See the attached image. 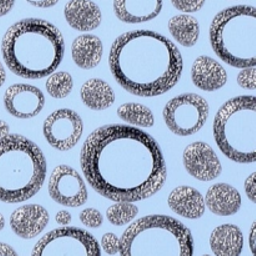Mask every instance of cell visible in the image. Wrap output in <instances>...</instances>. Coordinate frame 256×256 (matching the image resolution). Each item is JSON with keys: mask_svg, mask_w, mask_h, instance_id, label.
<instances>
[{"mask_svg": "<svg viewBox=\"0 0 256 256\" xmlns=\"http://www.w3.org/2000/svg\"><path fill=\"white\" fill-rule=\"evenodd\" d=\"M169 30L176 42L185 48L196 45L200 38V24L194 16L176 15L169 20Z\"/></svg>", "mask_w": 256, "mask_h": 256, "instance_id": "603a6c76", "label": "cell"}, {"mask_svg": "<svg viewBox=\"0 0 256 256\" xmlns=\"http://www.w3.org/2000/svg\"><path fill=\"white\" fill-rule=\"evenodd\" d=\"M32 256H102L99 242L79 228H60L42 238Z\"/></svg>", "mask_w": 256, "mask_h": 256, "instance_id": "9c48e42d", "label": "cell"}, {"mask_svg": "<svg viewBox=\"0 0 256 256\" xmlns=\"http://www.w3.org/2000/svg\"><path fill=\"white\" fill-rule=\"evenodd\" d=\"M214 139L222 154L238 164L256 162V98L238 96L225 102L214 119Z\"/></svg>", "mask_w": 256, "mask_h": 256, "instance_id": "52a82bcc", "label": "cell"}, {"mask_svg": "<svg viewBox=\"0 0 256 256\" xmlns=\"http://www.w3.org/2000/svg\"><path fill=\"white\" fill-rule=\"evenodd\" d=\"M169 206L175 214L189 220H196L204 216V196L196 189L190 186H179L169 195Z\"/></svg>", "mask_w": 256, "mask_h": 256, "instance_id": "ac0fdd59", "label": "cell"}, {"mask_svg": "<svg viewBox=\"0 0 256 256\" xmlns=\"http://www.w3.org/2000/svg\"><path fill=\"white\" fill-rule=\"evenodd\" d=\"M182 162L186 172L200 182H212L222 172V162L216 152L206 142H192L182 154Z\"/></svg>", "mask_w": 256, "mask_h": 256, "instance_id": "4fadbf2b", "label": "cell"}, {"mask_svg": "<svg viewBox=\"0 0 256 256\" xmlns=\"http://www.w3.org/2000/svg\"><path fill=\"white\" fill-rule=\"evenodd\" d=\"M4 106L16 119H32L44 109L45 96L39 88L29 84H15L5 92Z\"/></svg>", "mask_w": 256, "mask_h": 256, "instance_id": "7c38bea8", "label": "cell"}, {"mask_svg": "<svg viewBox=\"0 0 256 256\" xmlns=\"http://www.w3.org/2000/svg\"><path fill=\"white\" fill-rule=\"evenodd\" d=\"M30 5H32V6H36V8H52L54 6V5L58 4V0L56 2H29Z\"/></svg>", "mask_w": 256, "mask_h": 256, "instance_id": "d590c367", "label": "cell"}, {"mask_svg": "<svg viewBox=\"0 0 256 256\" xmlns=\"http://www.w3.org/2000/svg\"><path fill=\"white\" fill-rule=\"evenodd\" d=\"M210 106L198 94H182L170 100L164 108L162 116L166 126L178 136H190L204 128L209 119Z\"/></svg>", "mask_w": 256, "mask_h": 256, "instance_id": "ba28073f", "label": "cell"}, {"mask_svg": "<svg viewBox=\"0 0 256 256\" xmlns=\"http://www.w3.org/2000/svg\"><path fill=\"white\" fill-rule=\"evenodd\" d=\"M49 212L42 205H24L10 216V226L14 234L24 240L36 238L49 224Z\"/></svg>", "mask_w": 256, "mask_h": 256, "instance_id": "5bb4252c", "label": "cell"}, {"mask_svg": "<svg viewBox=\"0 0 256 256\" xmlns=\"http://www.w3.org/2000/svg\"><path fill=\"white\" fill-rule=\"evenodd\" d=\"M118 116L132 128H152L155 124V118L148 106L136 102H128L118 109Z\"/></svg>", "mask_w": 256, "mask_h": 256, "instance_id": "cb8c5ba5", "label": "cell"}, {"mask_svg": "<svg viewBox=\"0 0 256 256\" xmlns=\"http://www.w3.org/2000/svg\"><path fill=\"white\" fill-rule=\"evenodd\" d=\"M9 135H10L9 125H8L5 122H2V120H0V140L5 139V138L9 136Z\"/></svg>", "mask_w": 256, "mask_h": 256, "instance_id": "e575fe53", "label": "cell"}, {"mask_svg": "<svg viewBox=\"0 0 256 256\" xmlns=\"http://www.w3.org/2000/svg\"><path fill=\"white\" fill-rule=\"evenodd\" d=\"M42 132L50 146L59 152H69L82 139L84 124L76 112L60 109L46 118L42 125Z\"/></svg>", "mask_w": 256, "mask_h": 256, "instance_id": "30bf717a", "label": "cell"}, {"mask_svg": "<svg viewBox=\"0 0 256 256\" xmlns=\"http://www.w3.org/2000/svg\"><path fill=\"white\" fill-rule=\"evenodd\" d=\"M48 189L56 204L66 208L82 206L89 196L82 175L68 165H59L52 170Z\"/></svg>", "mask_w": 256, "mask_h": 256, "instance_id": "8fae6325", "label": "cell"}, {"mask_svg": "<svg viewBox=\"0 0 256 256\" xmlns=\"http://www.w3.org/2000/svg\"><path fill=\"white\" fill-rule=\"evenodd\" d=\"M250 246H252V252L254 254V226L252 230V236H250Z\"/></svg>", "mask_w": 256, "mask_h": 256, "instance_id": "74e56055", "label": "cell"}, {"mask_svg": "<svg viewBox=\"0 0 256 256\" xmlns=\"http://www.w3.org/2000/svg\"><path fill=\"white\" fill-rule=\"evenodd\" d=\"M102 42L95 35H80L72 42V56L80 69L90 70L96 68L102 62Z\"/></svg>", "mask_w": 256, "mask_h": 256, "instance_id": "ffe728a7", "label": "cell"}, {"mask_svg": "<svg viewBox=\"0 0 256 256\" xmlns=\"http://www.w3.org/2000/svg\"><path fill=\"white\" fill-rule=\"evenodd\" d=\"M202 256H212V255H202Z\"/></svg>", "mask_w": 256, "mask_h": 256, "instance_id": "ab89813d", "label": "cell"}, {"mask_svg": "<svg viewBox=\"0 0 256 256\" xmlns=\"http://www.w3.org/2000/svg\"><path fill=\"white\" fill-rule=\"evenodd\" d=\"M4 228H5V218H4V215L0 214V232H2V230H4Z\"/></svg>", "mask_w": 256, "mask_h": 256, "instance_id": "f35d334b", "label": "cell"}, {"mask_svg": "<svg viewBox=\"0 0 256 256\" xmlns=\"http://www.w3.org/2000/svg\"><path fill=\"white\" fill-rule=\"evenodd\" d=\"M80 166L90 186L115 202H142L162 190L166 162L156 140L144 130L112 124L88 136Z\"/></svg>", "mask_w": 256, "mask_h": 256, "instance_id": "6da1fadb", "label": "cell"}, {"mask_svg": "<svg viewBox=\"0 0 256 256\" xmlns=\"http://www.w3.org/2000/svg\"><path fill=\"white\" fill-rule=\"evenodd\" d=\"M45 88L48 94L54 99H65L74 89V80L69 72H58L48 78Z\"/></svg>", "mask_w": 256, "mask_h": 256, "instance_id": "d4e9b609", "label": "cell"}, {"mask_svg": "<svg viewBox=\"0 0 256 256\" xmlns=\"http://www.w3.org/2000/svg\"><path fill=\"white\" fill-rule=\"evenodd\" d=\"M205 208L218 216H232L242 208V195L229 184H215L208 190Z\"/></svg>", "mask_w": 256, "mask_h": 256, "instance_id": "e0dca14e", "label": "cell"}, {"mask_svg": "<svg viewBox=\"0 0 256 256\" xmlns=\"http://www.w3.org/2000/svg\"><path fill=\"white\" fill-rule=\"evenodd\" d=\"M139 209L132 202H115L108 209L106 218L110 224L115 226H124L136 219Z\"/></svg>", "mask_w": 256, "mask_h": 256, "instance_id": "484cf974", "label": "cell"}, {"mask_svg": "<svg viewBox=\"0 0 256 256\" xmlns=\"http://www.w3.org/2000/svg\"><path fill=\"white\" fill-rule=\"evenodd\" d=\"M255 174H252L245 182V192H246L248 198L252 200V202H255Z\"/></svg>", "mask_w": 256, "mask_h": 256, "instance_id": "4dcf8cb0", "label": "cell"}, {"mask_svg": "<svg viewBox=\"0 0 256 256\" xmlns=\"http://www.w3.org/2000/svg\"><path fill=\"white\" fill-rule=\"evenodd\" d=\"M189 228L166 215H149L132 222L120 239V256H194Z\"/></svg>", "mask_w": 256, "mask_h": 256, "instance_id": "5b68a950", "label": "cell"}, {"mask_svg": "<svg viewBox=\"0 0 256 256\" xmlns=\"http://www.w3.org/2000/svg\"><path fill=\"white\" fill-rule=\"evenodd\" d=\"M210 42L215 54L238 69L256 65V8L236 5L222 10L210 25Z\"/></svg>", "mask_w": 256, "mask_h": 256, "instance_id": "8992f818", "label": "cell"}, {"mask_svg": "<svg viewBox=\"0 0 256 256\" xmlns=\"http://www.w3.org/2000/svg\"><path fill=\"white\" fill-rule=\"evenodd\" d=\"M164 2L156 0H116L112 4L118 19L126 24H142L159 16Z\"/></svg>", "mask_w": 256, "mask_h": 256, "instance_id": "2e32d148", "label": "cell"}, {"mask_svg": "<svg viewBox=\"0 0 256 256\" xmlns=\"http://www.w3.org/2000/svg\"><path fill=\"white\" fill-rule=\"evenodd\" d=\"M0 256H19L10 245L0 242Z\"/></svg>", "mask_w": 256, "mask_h": 256, "instance_id": "d6a6232c", "label": "cell"}, {"mask_svg": "<svg viewBox=\"0 0 256 256\" xmlns=\"http://www.w3.org/2000/svg\"><path fill=\"white\" fill-rule=\"evenodd\" d=\"M5 82H6V72H5L4 65L0 62V88L5 84Z\"/></svg>", "mask_w": 256, "mask_h": 256, "instance_id": "8d00e7d4", "label": "cell"}, {"mask_svg": "<svg viewBox=\"0 0 256 256\" xmlns=\"http://www.w3.org/2000/svg\"><path fill=\"white\" fill-rule=\"evenodd\" d=\"M210 248L216 256H240L244 249V235L235 225H222L212 232Z\"/></svg>", "mask_w": 256, "mask_h": 256, "instance_id": "44dd1931", "label": "cell"}, {"mask_svg": "<svg viewBox=\"0 0 256 256\" xmlns=\"http://www.w3.org/2000/svg\"><path fill=\"white\" fill-rule=\"evenodd\" d=\"M238 84L246 90H255L256 88V70L255 68L244 69L238 75Z\"/></svg>", "mask_w": 256, "mask_h": 256, "instance_id": "83f0119b", "label": "cell"}, {"mask_svg": "<svg viewBox=\"0 0 256 256\" xmlns=\"http://www.w3.org/2000/svg\"><path fill=\"white\" fill-rule=\"evenodd\" d=\"M14 2H0V18L9 14L12 8H14Z\"/></svg>", "mask_w": 256, "mask_h": 256, "instance_id": "836d02e7", "label": "cell"}, {"mask_svg": "<svg viewBox=\"0 0 256 256\" xmlns=\"http://www.w3.org/2000/svg\"><path fill=\"white\" fill-rule=\"evenodd\" d=\"M2 52L9 70L24 79L38 80L56 72L65 55L60 30L42 19H24L6 30Z\"/></svg>", "mask_w": 256, "mask_h": 256, "instance_id": "3957f363", "label": "cell"}, {"mask_svg": "<svg viewBox=\"0 0 256 256\" xmlns=\"http://www.w3.org/2000/svg\"><path fill=\"white\" fill-rule=\"evenodd\" d=\"M192 79L196 88L202 92H216L228 82L225 68L210 56H199L192 68Z\"/></svg>", "mask_w": 256, "mask_h": 256, "instance_id": "9a60e30c", "label": "cell"}, {"mask_svg": "<svg viewBox=\"0 0 256 256\" xmlns=\"http://www.w3.org/2000/svg\"><path fill=\"white\" fill-rule=\"evenodd\" d=\"M109 66L118 84L132 95L160 96L179 82L184 62L176 45L159 32L135 30L116 38Z\"/></svg>", "mask_w": 256, "mask_h": 256, "instance_id": "7a4b0ae2", "label": "cell"}, {"mask_svg": "<svg viewBox=\"0 0 256 256\" xmlns=\"http://www.w3.org/2000/svg\"><path fill=\"white\" fill-rule=\"evenodd\" d=\"M80 98L85 106L95 112L109 109L115 102L112 88L102 79H90L82 86Z\"/></svg>", "mask_w": 256, "mask_h": 256, "instance_id": "7402d4cb", "label": "cell"}, {"mask_svg": "<svg viewBox=\"0 0 256 256\" xmlns=\"http://www.w3.org/2000/svg\"><path fill=\"white\" fill-rule=\"evenodd\" d=\"M55 220H56V222L59 225H62V226H64V228H68V225L72 222V214H70L69 212L62 210V212H59L56 214Z\"/></svg>", "mask_w": 256, "mask_h": 256, "instance_id": "1f68e13d", "label": "cell"}, {"mask_svg": "<svg viewBox=\"0 0 256 256\" xmlns=\"http://www.w3.org/2000/svg\"><path fill=\"white\" fill-rule=\"evenodd\" d=\"M172 6L182 12H195L202 10L205 5V2L202 0H172Z\"/></svg>", "mask_w": 256, "mask_h": 256, "instance_id": "f546056e", "label": "cell"}, {"mask_svg": "<svg viewBox=\"0 0 256 256\" xmlns=\"http://www.w3.org/2000/svg\"><path fill=\"white\" fill-rule=\"evenodd\" d=\"M68 24L78 32H92L102 24L99 5L92 2H69L64 8Z\"/></svg>", "mask_w": 256, "mask_h": 256, "instance_id": "d6986e66", "label": "cell"}, {"mask_svg": "<svg viewBox=\"0 0 256 256\" xmlns=\"http://www.w3.org/2000/svg\"><path fill=\"white\" fill-rule=\"evenodd\" d=\"M80 222L90 229H98L104 222V216L96 209H85L80 212Z\"/></svg>", "mask_w": 256, "mask_h": 256, "instance_id": "4316f807", "label": "cell"}, {"mask_svg": "<svg viewBox=\"0 0 256 256\" xmlns=\"http://www.w3.org/2000/svg\"><path fill=\"white\" fill-rule=\"evenodd\" d=\"M48 164L34 142L18 134L0 140V202H24L40 192Z\"/></svg>", "mask_w": 256, "mask_h": 256, "instance_id": "277c9868", "label": "cell"}, {"mask_svg": "<svg viewBox=\"0 0 256 256\" xmlns=\"http://www.w3.org/2000/svg\"><path fill=\"white\" fill-rule=\"evenodd\" d=\"M102 248L108 255L119 254L120 250V239L112 232H108L102 239Z\"/></svg>", "mask_w": 256, "mask_h": 256, "instance_id": "f1b7e54d", "label": "cell"}]
</instances>
